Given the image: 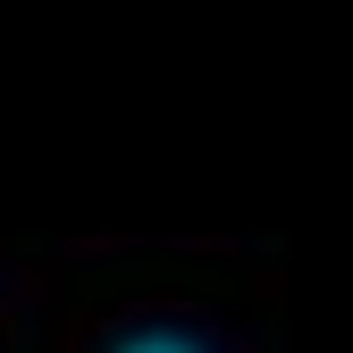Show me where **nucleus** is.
Listing matches in <instances>:
<instances>
[{
	"mask_svg": "<svg viewBox=\"0 0 353 353\" xmlns=\"http://www.w3.org/2000/svg\"><path fill=\"white\" fill-rule=\"evenodd\" d=\"M110 353H210L194 328H135V336H118Z\"/></svg>",
	"mask_w": 353,
	"mask_h": 353,
	"instance_id": "obj_1",
	"label": "nucleus"
}]
</instances>
